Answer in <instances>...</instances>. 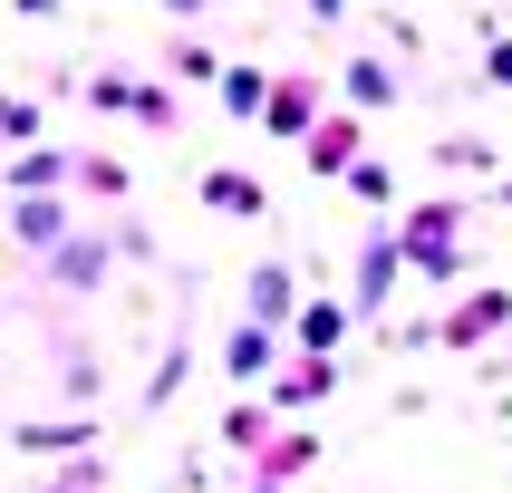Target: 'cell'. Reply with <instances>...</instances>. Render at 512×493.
Segmentation results:
<instances>
[{"label":"cell","instance_id":"836d02e7","mask_svg":"<svg viewBox=\"0 0 512 493\" xmlns=\"http://www.w3.org/2000/svg\"><path fill=\"white\" fill-rule=\"evenodd\" d=\"M503 339H512V319H503Z\"/></svg>","mask_w":512,"mask_h":493},{"label":"cell","instance_id":"30bf717a","mask_svg":"<svg viewBox=\"0 0 512 493\" xmlns=\"http://www.w3.org/2000/svg\"><path fill=\"white\" fill-rule=\"evenodd\" d=\"M10 445H29V455H87L97 445V406H78V416H20Z\"/></svg>","mask_w":512,"mask_h":493},{"label":"cell","instance_id":"e0dca14e","mask_svg":"<svg viewBox=\"0 0 512 493\" xmlns=\"http://www.w3.org/2000/svg\"><path fill=\"white\" fill-rule=\"evenodd\" d=\"M223 445L252 464L261 445H271V397H242V387H232V406H223Z\"/></svg>","mask_w":512,"mask_h":493},{"label":"cell","instance_id":"d6986e66","mask_svg":"<svg viewBox=\"0 0 512 493\" xmlns=\"http://www.w3.org/2000/svg\"><path fill=\"white\" fill-rule=\"evenodd\" d=\"M58 397L68 406H97V387H107V377H97V348H78V339H58V377H49Z\"/></svg>","mask_w":512,"mask_h":493},{"label":"cell","instance_id":"5bb4252c","mask_svg":"<svg viewBox=\"0 0 512 493\" xmlns=\"http://www.w3.org/2000/svg\"><path fill=\"white\" fill-rule=\"evenodd\" d=\"M348 329H358V319H348V300H300V310H290V339L319 348V358H339Z\"/></svg>","mask_w":512,"mask_h":493},{"label":"cell","instance_id":"4fadbf2b","mask_svg":"<svg viewBox=\"0 0 512 493\" xmlns=\"http://www.w3.org/2000/svg\"><path fill=\"white\" fill-rule=\"evenodd\" d=\"M203 203H213L223 223H271V194H261V174H242V165H213V174H203Z\"/></svg>","mask_w":512,"mask_h":493},{"label":"cell","instance_id":"277c9868","mask_svg":"<svg viewBox=\"0 0 512 493\" xmlns=\"http://www.w3.org/2000/svg\"><path fill=\"white\" fill-rule=\"evenodd\" d=\"M358 155H368V116H358V107H319L310 136H300V165H310L319 184H339Z\"/></svg>","mask_w":512,"mask_h":493},{"label":"cell","instance_id":"f546056e","mask_svg":"<svg viewBox=\"0 0 512 493\" xmlns=\"http://www.w3.org/2000/svg\"><path fill=\"white\" fill-rule=\"evenodd\" d=\"M300 10H310V20H319V29H339V20H348V10H358V0H300Z\"/></svg>","mask_w":512,"mask_h":493},{"label":"cell","instance_id":"7c38bea8","mask_svg":"<svg viewBox=\"0 0 512 493\" xmlns=\"http://www.w3.org/2000/svg\"><path fill=\"white\" fill-rule=\"evenodd\" d=\"M58 232H78V213H68V203H58V194H10V242H20L29 261L49 252Z\"/></svg>","mask_w":512,"mask_h":493},{"label":"cell","instance_id":"3957f363","mask_svg":"<svg viewBox=\"0 0 512 493\" xmlns=\"http://www.w3.org/2000/svg\"><path fill=\"white\" fill-rule=\"evenodd\" d=\"M397 223H368L358 232V252H348V319H387V300H397Z\"/></svg>","mask_w":512,"mask_h":493},{"label":"cell","instance_id":"f1b7e54d","mask_svg":"<svg viewBox=\"0 0 512 493\" xmlns=\"http://www.w3.org/2000/svg\"><path fill=\"white\" fill-rule=\"evenodd\" d=\"M155 10H165V20H184V29H194V20H213V0H155Z\"/></svg>","mask_w":512,"mask_h":493},{"label":"cell","instance_id":"8fae6325","mask_svg":"<svg viewBox=\"0 0 512 493\" xmlns=\"http://www.w3.org/2000/svg\"><path fill=\"white\" fill-rule=\"evenodd\" d=\"M271 368H281V329H261V319H232V339H223V377H232V387H261Z\"/></svg>","mask_w":512,"mask_h":493},{"label":"cell","instance_id":"2e32d148","mask_svg":"<svg viewBox=\"0 0 512 493\" xmlns=\"http://www.w3.org/2000/svg\"><path fill=\"white\" fill-rule=\"evenodd\" d=\"M58 184H78V155H68V145H29V155H10V194H58Z\"/></svg>","mask_w":512,"mask_h":493},{"label":"cell","instance_id":"7a4b0ae2","mask_svg":"<svg viewBox=\"0 0 512 493\" xmlns=\"http://www.w3.org/2000/svg\"><path fill=\"white\" fill-rule=\"evenodd\" d=\"M107 261H116V242L97 223H78V232H58L49 252H39V290L49 300H97L107 290Z\"/></svg>","mask_w":512,"mask_h":493},{"label":"cell","instance_id":"5b68a950","mask_svg":"<svg viewBox=\"0 0 512 493\" xmlns=\"http://www.w3.org/2000/svg\"><path fill=\"white\" fill-rule=\"evenodd\" d=\"M503 319H512V290L503 281H474V300H455L445 319H426V339H445V348H493V339H503Z\"/></svg>","mask_w":512,"mask_h":493},{"label":"cell","instance_id":"ba28073f","mask_svg":"<svg viewBox=\"0 0 512 493\" xmlns=\"http://www.w3.org/2000/svg\"><path fill=\"white\" fill-rule=\"evenodd\" d=\"M329 397H339V358L300 348L290 368H271V416H300V406H329Z\"/></svg>","mask_w":512,"mask_h":493},{"label":"cell","instance_id":"83f0119b","mask_svg":"<svg viewBox=\"0 0 512 493\" xmlns=\"http://www.w3.org/2000/svg\"><path fill=\"white\" fill-rule=\"evenodd\" d=\"M174 387H184V348H165V358H155V377H145V406H165Z\"/></svg>","mask_w":512,"mask_h":493},{"label":"cell","instance_id":"9c48e42d","mask_svg":"<svg viewBox=\"0 0 512 493\" xmlns=\"http://www.w3.org/2000/svg\"><path fill=\"white\" fill-rule=\"evenodd\" d=\"M290 310H300V271H290L281 252L252 261V271H242V319H261V329H290Z\"/></svg>","mask_w":512,"mask_h":493},{"label":"cell","instance_id":"cb8c5ba5","mask_svg":"<svg viewBox=\"0 0 512 493\" xmlns=\"http://www.w3.org/2000/svg\"><path fill=\"white\" fill-rule=\"evenodd\" d=\"M474 78H484L493 97H512V29H493V20H484V68H474Z\"/></svg>","mask_w":512,"mask_h":493},{"label":"cell","instance_id":"7402d4cb","mask_svg":"<svg viewBox=\"0 0 512 493\" xmlns=\"http://www.w3.org/2000/svg\"><path fill=\"white\" fill-rule=\"evenodd\" d=\"M126 116H136V126H165V136H174V78H136V87H126Z\"/></svg>","mask_w":512,"mask_h":493},{"label":"cell","instance_id":"484cf974","mask_svg":"<svg viewBox=\"0 0 512 493\" xmlns=\"http://www.w3.org/2000/svg\"><path fill=\"white\" fill-rule=\"evenodd\" d=\"M126 87H136V78H126V68H97V78H87V107H107V116H126Z\"/></svg>","mask_w":512,"mask_h":493},{"label":"cell","instance_id":"ffe728a7","mask_svg":"<svg viewBox=\"0 0 512 493\" xmlns=\"http://www.w3.org/2000/svg\"><path fill=\"white\" fill-rule=\"evenodd\" d=\"M339 184H348L358 203H368V213H397V165H387V155H358V165H348Z\"/></svg>","mask_w":512,"mask_h":493},{"label":"cell","instance_id":"1f68e13d","mask_svg":"<svg viewBox=\"0 0 512 493\" xmlns=\"http://www.w3.org/2000/svg\"><path fill=\"white\" fill-rule=\"evenodd\" d=\"M493 203H512V174H493Z\"/></svg>","mask_w":512,"mask_h":493},{"label":"cell","instance_id":"44dd1931","mask_svg":"<svg viewBox=\"0 0 512 493\" xmlns=\"http://www.w3.org/2000/svg\"><path fill=\"white\" fill-rule=\"evenodd\" d=\"M213 97H223L232 116H261V97H271V68H242V58H223V78H213Z\"/></svg>","mask_w":512,"mask_h":493},{"label":"cell","instance_id":"8992f818","mask_svg":"<svg viewBox=\"0 0 512 493\" xmlns=\"http://www.w3.org/2000/svg\"><path fill=\"white\" fill-rule=\"evenodd\" d=\"M339 107H358V116H387V107H406V68L387 49H358L339 68Z\"/></svg>","mask_w":512,"mask_h":493},{"label":"cell","instance_id":"ac0fdd59","mask_svg":"<svg viewBox=\"0 0 512 493\" xmlns=\"http://www.w3.org/2000/svg\"><path fill=\"white\" fill-rule=\"evenodd\" d=\"M435 174H474V184H493V174H503V145H493V136H435Z\"/></svg>","mask_w":512,"mask_h":493},{"label":"cell","instance_id":"52a82bcc","mask_svg":"<svg viewBox=\"0 0 512 493\" xmlns=\"http://www.w3.org/2000/svg\"><path fill=\"white\" fill-rule=\"evenodd\" d=\"M319 97H329V87H319V68H281V78H271V97H261V126H271V136H310V116H319Z\"/></svg>","mask_w":512,"mask_h":493},{"label":"cell","instance_id":"4316f807","mask_svg":"<svg viewBox=\"0 0 512 493\" xmlns=\"http://www.w3.org/2000/svg\"><path fill=\"white\" fill-rule=\"evenodd\" d=\"M107 242H116V261H145V252H155V232H145L136 213H116V223H107Z\"/></svg>","mask_w":512,"mask_h":493},{"label":"cell","instance_id":"d6a6232c","mask_svg":"<svg viewBox=\"0 0 512 493\" xmlns=\"http://www.w3.org/2000/svg\"><path fill=\"white\" fill-rule=\"evenodd\" d=\"M39 493H78V484H58V474H49V484H39Z\"/></svg>","mask_w":512,"mask_h":493},{"label":"cell","instance_id":"6da1fadb","mask_svg":"<svg viewBox=\"0 0 512 493\" xmlns=\"http://www.w3.org/2000/svg\"><path fill=\"white\" fill-rule=\"evenodd\" d=\"M464 223H474V203L464 194H426V203H406L397 213V252L416 281L435 290H464V271H474V252H464Z\"/></svg>","mask_w":512,"mask_h":493},{"label":"cell","instance_id":"d4e9b609","mask_svg":"<svg viewBox=\"0 0 512 493\" xmlns=\"http://www.w3.org/2000/svg\"><path fill=\"white\" fill-rule=\"evenodd\" d=\"M78 184H87V194H126V165H116V155H78Z\"/></svg>","mask_w":512,"mask_h":493},{"label":"cell","instance_id":"603a6c76","mask_svg":"<svg viewBox=\"0 0 512 493\" xmlns=\"http://www.w3.org/2000/svg\"><path fill=\"white\" fill-rule=\"evenodd\" d=\"M165 78H194V87H213V78H223V58L203 49V39H174V49H165Z\"/></svg>","mask_w":512,"mask_h":493},{"label":"cell","instance_id":"9a60e30c","mask_svg":"<svg viewBox=\"0 0 512 493\" xmlns=\"http://www.w3.org/2000/svg\"><path fill=\"white\" fill-rule=\"evenodd\" d=\"M310 464H319V435L310 426H271V445L252 455V474H261V484H290V474H310Z\"/></svg>","mask_w":512,"mask_h":493},{"label":"cell","instance_id":"4dcf8cb0","mask_svg":"<svg viewBox=\"0 0 512 493\" xmlns=\"http://www.w3.org/2000/svg\"><path fill=\"white\" fill-rule=\"evenodd\" d=\"M10 10H20V20H58V10H68V0H10Z\"/></svg>","mask_w":512,"mask_h":493}]
</instances>
